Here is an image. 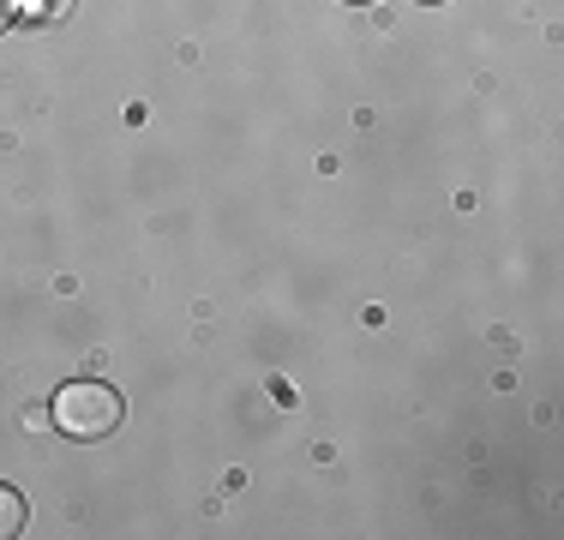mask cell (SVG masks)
Wrapping results in <instances>:
<instances>
[{"instance_id":"cell-1","label":"cell","mask_w":564,"mask_h":540,"mask_svg":"<svg viewBox=\"0 0 564 540\" xmlns=\"http://www.w3.org/2000/svg\"><path fill=\"white\" fill-rule=\"evenodd\" d=\"M120 421H127V402H120L115 385H102V378H73V385H61L55 397V426L66 432V439H109V432H120Z\"/></svg>"},{"instance_id":"cell-2","label":"cell","mask_w":564,"mask_h":540,"mask_svg":"<svg viewBox=\"0 0 564 540\" xmlns=\"http://www.w3.org/2000/svg\"><path fill=\"white\" fill-rule=\"evenodd\" d=\"M73 12V0H19V19H31V24H55Z\"/></svg>"},{"instance_id":"cell-3","label":"cell","mask_w":564,"mask_h":540,"mask_svg":"<svg viewBox=\"0 0 564 540\" xmlns=\"http://www.w3.org/2000/svg\"><path fill=\"white\" fill-rule=\"evenodd\" d=\"M19 529H24V498L12 486H0V540H12Z\"/></svg>"},{"instance_id":"cell-4","label":"cell","mask_w":564,"mask_h":540,"mask_svg":"<svg viewBox=\"0 0 564 540\" xmlns=\"http://www.w3.org/2000/svg\"><path fill=\"white\" fill-rule=\"evenodd\" d=\"M12 19H19V0H0V31H7Z\"/></svg>"},{"instance_id":"cell-5","label":"cell","mask_w":564,"mask_h":540,"mask_svg":"<svg viewBox=\"0 0 564 540\" xmlns=\"http://www.w3.org/2000/svg\"><path fill=\"white\" fill-rule=\"evenodd\" d=\"M355 7H367V0H355Z\"/></svg>"}]
</instances>
